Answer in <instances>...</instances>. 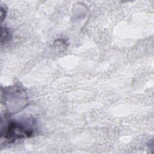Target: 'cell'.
I'll use <instances>...</instances> for the list:
<instances>
[{"mask_svg":"<svg viewBox=\"0 0 154 154\" xmlns=\"http://www.w3.org/2000/svg\"><path fill=\"white\" fill-rule=\"evenodd\" d=\"M36 125L34 119L31 117L11 120L1 127V139L10 144L30 137L35 132Z\"/></svg>","mask_w":154,"mask_h":154,"instance_id":"6da1fadb","label":"cell"},{"mask_svg":"<svg viewBox=\"0 0 154 154\" xmlns=\"http://www.w3.org/2000/svg\"><path fill=\"white\" fill-rule=\"evenodd\" d=\"M10 38V34L9 31L4 28H2V31H1V43H6Z\"/></svg>","mask_w":154,"mask_h":154,"instance_id":"7a4b0ae2","label":"cell"},{"mask_svg":"<svg viewBox=\"0 0 154 154\" xmlns=\"http://www.w3.org/2000/svg\"><path fill=\"white\" fill-rule=\"evenodd\" d=\"M1 19L2 21L4 20V18L6 17V9L5 8H4L3 6H1Z\"/></svg>","mask_w":154,"mask_h":154,"instance_id":"3957f363","label":"cell"}]
</instances>
